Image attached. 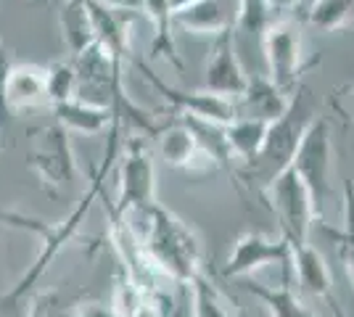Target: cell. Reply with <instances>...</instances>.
<instances>
[{
  "label": "cell",
  "mask_w": 354,
  "mask_h": 317,
  "mask_svg": "<svg viewBox=\"0 0 354 317\" xmlns=\"http://www.w3.org/2000/svg\"><path fill=\"white\" fill-rule=\"evenodd\" d=\"M122 122L114 119L111 130L106 133L109 135V146H106V156L101 166H90V182L85 188V193L74 201V206L66 211V217H61L56 222H45L40 217H32V214H21L16 209H0V225L14 227V230H27L37 238V254L30 262V267L19 275L14 286L8 288L3 296H0V312H8L30 296L32 291L37 288V283L45 278V272L50 270V265L59 259V254L69 246V243L82 233L85 220H88L93 204L101 198L104 193L106 177L111 172V166L117 162L119 148H122Z\"/></svg>",
  "instance_id": "6da1fadb"
},
{
  "label": "cell",
  "mask_w": 354,
  "mask_h": 317,
  "mask_svg": "<svg viewBox=\"0 0 354 317\" xmlns=\"http://www.w3.org/2000/svg\"><path fill=\"white\" fill-rule=\"evenodd\" d=\"M127 225L146 251L151 267L164 280H175L188 286L198 272H204V243L201 236L175 211L162 204H151L143 209L124 214Z\"/></svg>",
  "instance_id": "7a4b0ae2"
},
{
  "label": "cell",
  "mask_w": 354,
  "mask_h": 317,
  "mask_svg": "<svg viewBox=\"0 0 354 317\" xmlns=\"http://www.w3.org/2000/svg\"><path fill=\"white\" fill-rule=\"evenodd\" d=\"M317 117H320V111H317L315 93L307 85H299L291 93V104L286 108V114L278 117L275 122H270L265 146H262L259 156L238 172L243 177V182L257 188V191H262L281 175L283 169H288L291 162H294V153L299 148V143H301V137H304V133L310 130V124Z\"/></svg>",
  "instance_id": "3957f363"
},
{
  "label": "cell",
  "mask_w": 354,
  "mask_h": 317,
  "mask_svg": "<svg viewBox=\"0 0 354 317\" xmlns=\"http://www.w3.org/2000/svg\"><path fill=\"white\" fill-rule=\"evenodd\" d=\"M30 151H27V166L40 180V188L48 198L59 201L80 182V164L74 156L69 130L59 122L32 127L30 130Z\"/></svg>",
  "instance_id": "277c9868"
},
{
  "label": "cell",
  "mask_w": 354,
  "mask_h": 317,
  "mask_svg": "<svg viewBox=\"0 0 354 317\" xmlns=\"http://www.w3.org/2000/svg\"><path fill=\"white\" fill-rule=\"evenodd\" d=\"M333 164H336V151H333V124L330 117H317L310 124V130L304 133L299 148L294 153L291 166L296 175L307 182L315 201L317 220H323V211L328 201L336 196V185H333Z\"/></svg>",
  "instance_id": "5b68a950"
},
{
  "label": "cell",
  "mask_w": 354,
  "mask_h": 317,
  "mask_svg": "<svg viewBox=\"0 0 354 317\" xmlns=\"http://www.w3.org/2000/svg\"><path fill=\"white\" fill-rule=\"evenodd\" d=\"M259 196L265 198L267 209L275 214L281 236H286L288 243H310L317 211L307 182L296 175L294 166L283 169L267 188L259 191Z\"/></svg>",
  "instance_id": "8992f818"
},
{
  "label": "cell",
  "mask_w": 354,
  "mask_h": 317,
  "mask_svg": "<svg viewBox=\"0 0 354 317\" xmlns=\"http://www.w3.org/2000/svg\"><path fill=\"white\" fill-rule=\"evenodd\" d=\"M117 177L119 193L114 209L119 214L156 204V166H153V156L143 143V137H127V143L119 148Z\"/></svg>",
  "instance_id": "52a82bcc"
},
{
  "label": "cell",
  "mask_w": 354,
  "mask_h": 317,
  "mask_svg": "<svg viewBox=\"0 0 354 317\" xmlns=\"http://www.w3.org/2000/svg\"><path fill=\"white\" fill-rule=\"evenodd\" d=\"M133 64L138 66V72L143 75L148 85L159 95H164V101L169 104V108L177 111L180 117L196 122H209V124H230L233 119H238V106L233 98L209 93L204 88L201 90H180L175 85H167L159 75H153L143 59L135 56Z\"/></svg>",
  "instance_id": "ba28073f"
},
{
  "label": "cell",
  "mask_w": 354,
  "mask_h": 317,
  "mask_svg": "<svg viewBox=\"0 0 354 317\" xmlns=\"http://www.w3.org/2000/svg\"><path fill=\"white\" fill-rule=\"evenodd\" d=\"M262 50H265L267 77L286 93L299 88V77L304 72V43H301V27L291 19L272 21L262 35Z\"/></svg>",
  "instance_id": "9c48e42d"
},
{
  "label": "cell",
  "mask_w": 354,
  "mask_h": 317,
  "mask_svg": "<svg viewBox=\"0 0 354 317\" xmlns=\"http://www.w3.org/2000/svg\"><path fill=\"white\" fill-rule=\"evenodd\" d=\"M286 267L291 270V243L286 236H267V233H241L222 265L225 278H251L265 267Z\"/></svg>",
  "instance_id": "30bf717a"
},
{
  "label": "cell",
  "mask_w": 354,
  "mask_h": 317,
  "mask_svg": "<svg viewBox=\"0 0 354 317\" xmlns=\"http://www.w3.org/2000/svg\"><path fill=\"white\" fill-rule=\"evenodd\" d=\"M153 137H156V151L164 159V164L172 166V169L204 175V172H212L220 166L214 162V156L207 151V146L201 143L193 124L183 117L162 124Z\"/></svg>",
  "instance_id": "8fae6325"
},
{
  "label": "cell",
  "mask_w": 354,
  "mask_h": 317,
  "mask_svg": "<svg viewBox=\"0 0 354 317\" xmlns=\"http://www.w3.org/2000/svg\"><path fill=\"white\" fill-rule=\"evenodd\" d=\"M291 272L299 294H304L320 307H328L333 317H346L333 288L330 267L325 265V257L312 243H291Z\"/></svg>",
  "instance_id": "7c38bea8"
},
{
  "label": "cell",
  "mask_w": 354,
  "mask_h": 317,
  "mask_svg": "<svg viewBox=\"0 0 354 317\" xmlns=\"http://www.w3.org/2000/svg\"><path fill=\"white\" fill-rule=\"evenodd\" d=\"M246 85H249V75L241 66L233 32H225L212 40V50L204 66V90L238 101L246 90Z\"/></svg>",
  "instance_id": "4fadbf2b"
},
{
  "label": "cell",
  "mask_w": 354,
  "mask_h": 317,
  "mask_svg": "<svg viewBox=\"0 0 354 317\" xmlns=\"http://www.w3.org/2000/svg\"><path fill=\"white\" fill-rule=\"evenodd\" d=\"M6 106L8 114H32L50 108L48 85H45V66L40 64H14L6 82Z\"/></svg>",
  "instance_id": "5bb4252c"
},
{
  "label": "cell",
  "mask_w": 354,
  "mask_h": 317,
  "mask_svg": "<svg viewBox=\"0 0 354 317\" xmlns=\"http://www.w3.org/2000/svg\"><path fill=\"white\" fill-rule=\"evenodd\" d=\"M238 19L236 0H198L188 8L175 14V27L191 32V35H204V37H220L225 32H233Z\"/></svg>",
  "instance_id": "9a60e30c"
},
{
  "label": "cell",
  "mask_w": 354,
  "mask_h": 317,
  "mask_svg": "<svg viewBox=\"0 0 354 317\" xmlns=\"http://www.w3.org/2000/svg\"><path fill=\"white\" fill-rule=\"evenodd\" d=\"M291 104V93L281 90L267 75L249 77V85L243 95L236 101L238 117H251V119L275 122L286 114V108Z\"/></svg>",
  "instance_id": "2e32d148"
},
{
  "label": "cell",
  "mask_w": 354,
  "mask_h": 317,
  "mask_svg": "<svg viewBox=\"0 0 354 317\" xmlns=\"http://www.w3.org/2000/svg\"><path fill=\"white\" fill-rule=\"evenodd\" d=\"M50 111L61 127H66L69 133H80V135H104L117 119L111 106L90 104L82 98H69L64 104H56Z\"/></svg>",
  "instance_id": "e0dca14e"
},
{
  "label": "cell",
  "mask_w": 354,
  "mask_h": 317,
  "mask_svg": "<svg viewBox=\"0 0 354 317\" xmlns=\"http://www.w3.org/2000/svg\"><path fill=\"white\" fill-rule=\"evenodd\" d=\"M140 11H146V16L153 24V40H151L148 59H162L167 64H172L177 72H183L185 64H183V56L177 50L175 11L169 8V0H140Z\"/></svg>",
  "instance_id": "ac0fdd59"
},
{
  "label": "cell",
  "mask_w": 354,
  "mask_h": 317,
  "mask_svg": "<svg viewBox=\"0 0 354 317\" xmlns=\"http://www.w3.org/2000/svg\"><path fill=\"white\" fill-rule=\"evenodd\" d=\"M267 127L270 122L251 119V117H238L230 124H225V143H227L230 159H238L243 166H249L265 146Z\"/></svg>",
  "instance_id": "d6986e66"
},
{
  "label": "cell",
  "mask_w": 354,
  "mask_h": 317,
  "mask_svg": "<svg viewBox=\"0 0 354 317\" xmlns=\"http://www.w3.org/2000/svg\"><path fill=\"white\" fill-rule=\"evenodd\" d=\"M188 291H191V317H243L238 304L207 272H198L188 283Z\"/></svg>",
  "instance_id": "ffe728a7"
},
{
  "label": "cell",
  "mask_w": 354,
  "mask_h": 317,
  "mask_svg": "<svg viewBox=\"0 0 354 317\" xmlns=\"http://www.w3.org/2000/svg\"><path fill=\"white\" fill-rule=\"evenodd\" d=\"M61 37L69 53L77 56L88 46L95 43V30H93V16H90L88 0H64L59 14Z\"/></svg>",
  "instance_id": "44dd1931"
},
{
  "label": "cell",
  "mask_w": 354,
  "mask_h": 317,
  "mask_svg": "<svg viewBox=\"0 0 354 317\" xmlns=\"http://www.w3.org/2000/svg\"><path fill=\"white\" fill-rule=\"evenodd\" d=\"M246 291L265 307L270 317H317L291 286H265L259 280H246Z\"/></svg>",
  "instance_id": "7402d4cb"
},
{
  "label": "cell",
  "mask_w": 354,
  "mask_h": 317,
  "mask_svg": "<svg viewBox=\"0 0 354 317\" xmlns=\"http://www.w3.org/2000/svg\"><path fill=\"white\" fill-rule=\"evenodd\" d=\"M307 24L312 30L333 35L354 27V0H310Z\"/></svg>",
  "instance_id": "603a6c76"
},
{
  "label": "cell",
  "mask_w": 354,
  "mask_h": 317,
  "mask_svg": "<svg viewBox=\"0 0 354 317\" xmlns=\"http://www.w3.org/2000/svg\"><path fill=\"white\" fill-rule=\"evenodd\" d=\"M45 85H48V98H50V108L56 104H64L69 98H77V88H80V77L74 69L72 61H50L45 66Z\"/></svg>",
  "instance_id": "cb8c5ba5"
},
{
  "label": "cell",
  "mask_w": 354,
  "mask_h": 317,
  "mask_svg": "<svg viewBox=\"0 0 354 317\" xmlns=\"http://www.w3.org/2000/svg\"><path fill=\"white\" fill-rule=\"evenodd\" d=\"M24 317H72L74 302L61 288H35L27 296Z\"/></svg>",
  "instance_id": "d4e9b609"
},
{
  "label": "cell",
  "mask_w": 354,
  "mask_h": 317,
  "mask_svg": "<svg viewBox=\"0 0 354 317\" xmlns=\"http://www.w3.org/2000/svg\"><path fill=\"white\" fill-rule=\"evenodd\" d=\"M238 3V19L236 27L246 35L262 37L265 30L272 24V8L270 0H236Z\"/></svg>",
  "instance_id": "484cf974"
},
{
  "label": "cell",
  "mask_w": 354,
  "mask_h": 317,
  "mask_svg": "<svg viewBox=\"0 0 354 317\" xmlns=\"http://www.w3.org/2000/svg\"><path fill=\"white\" fill-rule=\"evenodd\" d=\"M175 315V299L164 286L146 288L140 304L135 307V312L130 317H172Z\"/></svg>",
  "instance_id": "4316f807"
},
{
  "label": "cell",
  "mask_w": 354,
  "mask_h": 317,
  "mask_svg": "<svg viewBox=\"0 0 354 317\" xmlns=\"http://www.w3.org/2000/svg\"><path fill=\"white\" fill-rule=\"evenodd\" d=\"M328 104L333 108V114L341 119V124H352L354 122V77L346 85H341L339 90L330 93Z\"/></svg>",
  "instance_id": "83f0119b"
},
{
  "label": "cell",
  "mask_w": 354,
  "mask_h": 317,
  "mask_svg": "<svg viewBox=\"0 0 354 317\" xmlns=\"http://www.w3.org/2000/svg\"><path fill=\"white\" fill-rule=\"evenodd\" d=\"M14 66V59L8 53V48L0 43V127L8 124V106H6V82H8V72Z\"/></svg>",
  "instance_id": "f1b7e54d"
},
{
  "label": "cell",
  "mask_w": 354,
  "mask_h": 317,
  "mask_svg": "<svg viewBox=\"0 0 354 317\" xmlns=\"http://www.w3.org/2000/svg\"><path fill=\"white\" fill-rule=\"evenodd\" d=\"M72 317H122L114 309L111 302H101V299H88V302L74 304Z\"/></svg>",
  "instance_id": "f546056e"
},
{
  "label": "cell",
  "mask_w": 354,
  "mask_h": 317,
  "mask_svg": "<svg viewBox=\"0 0 354 317\" xmlns=\"http://www.w3.org/2000/svg\"><path fill=\"white\" fill-rule=\"evenodd\" d=\"M336 243V251H339L341 262H344V272H346V278L352 280L354 286V243L349 241H333Z\"/></svg>",
  "instance_id": "4dcf8cb0"
},
{
  "label": "cell",
  "mask_w": 354,
  "mask_h": 317,
  "mask_svg": "<svg viewBox=\"0 0 354 317\" xmlns=\"http://www.w3.org/2000/svg\"><path fill=\"white\" fill-rule=\"evenodd\" d=\"M315 225L323 230V236H328L330 238V243L333 241H349V243H354V230H344V227H333V225H328L325 220H317Z\"/></svg>",
  "instance_id": "1f68e13d"
},
{
  "label": "cell",
  "mask_w": 354,
  "mask_h": 317,
  "mask_svg": "<svg viewBox=\"0 0 354 317\" xmlns=\"http://www.w3.org/2000/svg\"><path fill=\"white\" fill-rule=\"evenodd\" d=\"M304 0H270V8H272V19L275 16H286L291 14V11H296L299 6H301Z\"/></svg>",
  "instance_id": "d6a6232c"
},
{
  "label": "cell",
  "mask_w": 354,
  "mask_h": 317,
  "mask_svg": "<svg viewBox=\"0 0 354 317\" xmlns=\"http://www.w3.org/2000/svg\"><path fill=\"white\" fill-rule=\"evenodd\" d=\"M193 3H198V0H169V8L172 11H183V8H188V6H193Z\"/></svg>",
  "instance_id": "836d02e7"
},
{
  "label": "cell",
  "mask_w": 354,
  "mask_h": 317,
  "mask_svg": "<svg viewBox=\"0 0 354 317\" xmlns=\"http://www.w3.org/2000/svg\"><path fill=\"white\" fill-rule=\"evenodd\" d=\"M48 0H32V6H45Z\"/></svg>",
  "instance_id": "e575fe53"
}]
</instances>
